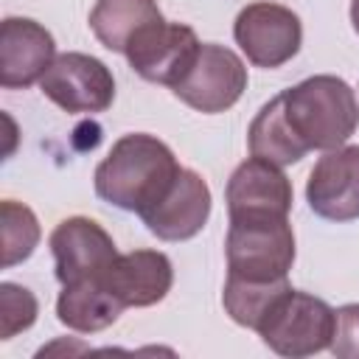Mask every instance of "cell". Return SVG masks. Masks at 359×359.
<instances>
[{"instance_id":"10","label":"cell","mask_w":359,"mask_h":359,"mask_svg":"<svg viewBox=\"0 0 359 359\" xmlns=\"http://www.w3.org/2000/svg\"><path fill=\"white\" fill-rule=\"evenodd\" d=\"M309 208L325 222L359 219V146L328 149L306 182Z\"/></svg>"},{"instance_id":"17","label":"cell","mask_w":359,"mask_h":359,"mask_svg":"<svg viewBox=\"0 0 359 359\" xmlns=\"http://www.w3.org/2000/svg\"><path fill=\"white\" fill-rule=\"evenodd\" d=\"M247 146L252 157H261L266 163L275 165H292L300 163L309 151L297 143L294 132L289 129L286 118H283V104H280V93L275 98H269L258 115L252 118L250 129H247Z\"/></svg>"},{"instance_id":"8","label":"cell","mask_w":359,"mask_h":359,"mask_svg":"<svg viewBox=\"0 0 359 359\" xmlns=\"http://www.w3.org/2000/svg\"><path fill=\"white\" fill-rule=\"evenodd\" d=\"M199 48L202 42L196 39V31L191 25L163 20L140 31L123 56L140 79L174 87L191 70Z\"/></svg>"},{"instance_id":"13","label":"cell","mask_w":359,"mask_h":359,"mask_svg":"<svg viewBox=\"0 0 359 359\" xmlns=\"http://www.w3.org/2000/svg\"><path fill=\"white\" fill-rule=\"evenodd\" d=\"M292 182L280 171V165L266 163L261 157H250L236 165L227 180L224 202L227 216H289L292 210Z\"/></svg>"},{"instance_id":"14","label":"cell","mask_w":359,"mask_h":359,"mask_svg":"<svg viewBox=\"0 0 359 359\" xmlns=\"http://www.w3.org/2000/svg\"><path fill=\"white\" fill-rule=\"evenodd\" d=\"M104 280L123 309H146L165 300L174 283V266L160 250H132L112 261Z\"/></svg>"},{"instance_id":"4","label":"cell","mask_w":359,"mask_h":359,"mask_svg":"<svg viewBox=\"0 0 359 359\" xmlns=\"http://www.w3.org/2000/svg\"><path fill=\"white\" fill-rule=\"evenodd\" d=\"M334 328L337 309H331L323 297L289 289L266 311L264 323L258 325V337L278 356L300 359L331 348Z\"/></svg>"},{"instance_id":"7","label":"cell","mask_w":359,"mask_h":359,"mask_svg":"<svg viewBox=\"0 0 359 359\" xmlns=\"http://www.w3.org/2000/svg\"><path fill=\"white\" fill-rule=\"evenodd\" d=\"M247 90V67L241 56L224 45L202 42L191 70L171 87V93L196 112L216 115L230 109Z\"/></svg>"},{"instance_id":"5","label":"cell","mask_w":359,"mask_h":359,"mask_svg":"<svg viewBox=\"0 0 359 359\" xmlns=\"http://www.w3.org/2000/svg\"><path fill=\"white\" fill-rule=\"evenodd\" d=\"M233 36L247 62L272 70L297 56L303 45V22L292 8L258 0L238 11L233 22Z\"/></svg>"},{"instance_id":"2","label":"cell","mask_w":359,"mask_h":359,"mask_svg":"<svg viewBox=\"0 0 359 359\" xmlns=\"http://www.w3.org/2000/svg\"><path fill=\"white\" fill-rule=\"evenodd\" d=\"M283 118L297 143L311 151L345 146L359 126V101L353 87L331 73L309 76L280 93Z\"/></svg>"},{"instance_id":"6","label":"cell","mask_w":359,"mask_h":359,"mask_svg":"<svg viewBox=\"0 0 359 359\" xmlns=\"http://www.w3.org/2000/svg\"><path fill=\"white\" fill-rule=\"evenodd\" d=\"M39 90L70 115H95L109 109L115 101L112 70L101 59L81 50L59 53L39 79Z\"/></svg>"},{"instance_id":"1","label":"cell","mask_w":359,"mask_h":359,"mask_svg":"<svg viewBox=\"0 0 359 359\" xmlns=\"http://www.w3.org/2000/svg\"><path fill=\"white\" fill-rule=\"evenodd\" d=\"M180 171L182 165L160 137L132 132L118 137L95 165L93 185L98 199L143 216L165 196Z\"/></svg>"},{"instance_id":"9","label":"cell","mask_w":359,"mask_h":359,"mask_svg":"<svg viewBox=\"0 0 359 359\" xmlns=\"http://www.w3.org/2000/svg\"><path fill=\"white\" fill-rule=\"evenodd\" d=\"M48 244L53 252V272L62 286L87 278H104V272L118 258L112 236L95 219L87 216L62 219L53 227Z\"/></svg>"},{"instance_id":"20","label":"cell","mask_w":359,"mask_h":359,"mask_svg":"<svg viewBox=\"0 0 359 359\" xmlns=\"http://www.w3.org/2000/svg\"><path fill=\"white\" fill-rule=\"evenodd\" d=\"M39 303L31 289L20 283H0V339H11L20 331H28L36 323Z\"/></svg>"},{"instance_id":"18","label":"cell","mask_w":359,"mask_h":359,"mask_svg":"<svg viewBox=\"0 0 359 359\" xmlns=\"http://www.w3.org/2000/svg\"><path fill=\"white\" fill-rule=\"evenodd\" d=\"M292 283L289 278L283 280H269V283H255V280H236L227 278L224 289H222V306L230 314L233 323L258 331V325L264 323L266 311L278 303V297L283 292H289Z\"/></svg>"},{"instance_id":"21","label":"cell","mask_w":359,"mask_h":359,"mask_svg":"<svg viewBox=\"0 0 359 359\" xmlns=\"http://www.w3.org/2000/svg\"><path fill=\"white\" fill-rule=\"evenodd\" d=\"M331 353L339 359H359V303H348L337 309Z\"/></svg>"},{"instance_id":"16","label":"cell","mask_w":359,"mask_h":359,"mask_svg":"<svg viewBox=\"0 0 359 359\" xmlns=\"http://www.w3.org/2000/svg\"><path fill=\"white\" fill-rule=\"evenodd\" d=\"M163 20L157 0H95L87 22L107 50L126 53L140 31Z\"/></svg>"},{"instance_id":"22","label":"cell","mask_w":359,"mask_h":359,"mask_svg":"<svg viewBox=\"0 0 359 359\" xmlns=\"http://www.w3.org/2000/svg\"><path fill=\"white\" fill-rule=\"evenodd\" d=\"M351 25L359 34V0H351Z\"/></svg>"},{"instance_id":"3","label":"cell","mask_w":359,"mask_h":359,"mask_svg":"<svg viewBox=\"0 0 359 359\" xmlns=\"http://www.w3.org/2000/svg\"><path fill=\"white\" fill-rule=\"evenodd\" d=\"M294 230L289 216H241L230 219L224 255L227 278L236 280H283L294 264Z\"/></svg>"},{"instance_id":"19","label":"cell","mask_w":359,"mask_h":359,"mask_svg":"<svg viewBox=\"0 0 359 359\" xmlns=\"http://www.w3.org/2000/svg\"><path fill=\"white\" fill-rule=\"evenodd\" d=\"M0 230H3V266L6 269L28 261L42 238L36 213L28 205L14 202V199L0 202Z\"/></svg>"},{"instance_id":"12","label":"cell","mask_w":359,"mask_h":359,"mask_svg":"<svg viewBox=\"0 0 359 359\" xmlns=\"http://www.w3.org/2000/svg\"><path fill=\"white\" fill-rule=\"evenodd\" d=\"M56 59L53 34L28 17H6L0 25V84L20 90L36 84Z\"/></svg>"},{"instance_id":"15","label":"cell","mask_w":359,"mask_h":359,"mask_svg":"<svg viewBox=\"0 0 359 359\" xmlns=\"http://www.w3.org/2000/svg\"><path fill=\"white\" fill-rule=\"evenodd\" d=\"M107 275V272H104ZM123 303L112 294L104 278H87L79 283L62 286L56 297V317L62 325L79 334H95L118 323Z\"/></svg>"},{"instance_id":"11","label":"cell","mask_w":359,"mask_h":359,"mask_svg":"<svg viewBox=\"0 0 359 359\" xmlns=\"http://www.w3.org/2000/svg\"><path fill=\"white\" fill-rule=\"evenodd\" d=\"M210 208L213 196L202 174H196L194 168H182L165 196L140 219L146 230L160 241H188L208 224Z\"/></svg>"}]
</instances>
